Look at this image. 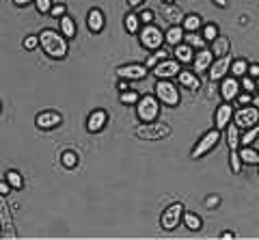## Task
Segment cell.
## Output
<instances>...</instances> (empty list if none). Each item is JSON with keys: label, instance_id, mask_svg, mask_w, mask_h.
Wrapping results in <instances>:
<instances>
[{"label": "cell", "instance_id": "1", "mask_svg": "<svg viewBox=\"0 0 259 240\" xmlns=\"http://www.w3.org/2000/svg\"><path fill=\"white\" fill-rule=\"evenodd\" d=\"M39 48L48 54L50 59L56 61H63L69 52V39L61 35V30H54V28H44L39 33Z\"/></svg>", "mask_w": 259, "mask_h": 240}, {"label": "cell", "instance_id": "2", "mask_svg": "<svg viewBox=\"0 0 259 240\" xmlns=\"http://www.w3.org/2000/svg\"><path fill=\"white\" fill-rule=\"evenodd\" d=\"M153 93H156V98L160 104H164L168 108H175L180 106V87L173 85L171 80H158L156 87H153Z\"/></svg>", "mask_w": 259, "mask_h": 240}, {"label": "cell", "instance_id": "3", "mask_svg": "<svg viewBox=\"0 0 259 240\" xmlns=\"http://www.w3.org/2000/svg\"><path fill=\"white\" fill-rule=\"evenodd\" d=\"M134 134L143 141H162L171 134V126L164 122H147V124H141L136 128Z\"/></svg>", "mask_w": 259, "mask_h": 240}, {"label": "cell", "instance_id": "4", "mask_svg": "<svg viewBox=\"0 0 259 240\" xmlns=\"http://www.w3.org/2000/svg\"><path fill=\"white\" fill-rule=\"evenodd\" d=\"M160 108H162V104L158 102L156 95H141V100L136 102V117H139L143 124L156 122L160 115Z\"/></svg>", "mask_w": 259, "mask_h": 240}, {"label": "cell", "instance_id": "5", "mask_svg": "<svg viewBox=\"0 0 259 240\" xmlns=\"http://www.w3.org/2000/svg\"><path fill=\"white\" fill-rule=\"evenodd\" d=\"M139 42H141V46L145 48V50H149V52H153V50H158V48H162V44H164V33L156 26V24H145V26H141V30H139Z\"/></svg>", "mask_w": 259, "mask_h": 240}, {"label": "cell", "instance_id": "6", "mask_svg": "<svg viewBox=\"0 0 259 240\" xmlns=\"http://www.w3.org/2000/svg\"><path fill=\"white\" fill-rule=\"evenodd\" d=\"M218 141H221V130H216V128H212V130H207L203 137H201L197 143H194V147L190 151V158L194 160H199V158H203L205 154H209L216 145H218Z\"/></svg>", "mask_w": 259, "mask_h": 240}, {"label": "cell", "instance_id": "7", "mask_svg": "<svg viewBox=\"0 0 259 240\" xmlns=\"http://www.w3.org/2000/svg\"><path fill=\"white\" fill-rule=\"evenodd\" d=\"M184 210H186V206L182 202H175L168 208H164V212H162V217H160V227L164 231H173L182 223Z\"/></svg>", "mask_w": 259, "mask_h": 240}, {"label": "cell", "instance_id": "8", "mask_svg": "<svg viewBox=\"0 0 259 240\" xmlns=\"http://www.w3.org/2000/svg\"><path fill=\"white\" fill-rule=\"evenodd\" d=\"M233 124L242 130H248V128H253L255 124H259V108H255L253 104H248V106H240L236 113H233Z\"/></svg>", "mask_w": 259, "mask_h": 240}, {"label": "cell", "instance_id": "9", "mask_svg": "<svg viewBox=\"0 0 259 240\" xmlns=\"http://www.w3.org/2000/svg\"><path fill=\"white\" fill-rule=\"evenodd\" d=\"M231 63H233L231 52H229V54H225V57H218V59H214V63H212V65H209V69H207L209 83H221V80H223L225 76H229Z\"/></svg>", "mask_w": 259, "mask_h": 240}, {"label": "cell", "instance_id": "10", "mask_svg": "<svg viewBox=\"0 0 259 240\" xmlns=\"http://www.w3.org/2000/svg\"><path fill=\"white\" fill-rule=\"evenodd\" d=\"M149 69L145 63H127V65H119L117 67V78L130 80V83H136V80L147 78Z\"/></svg>", "mask_w": 259, "mask_h": 240}, {"label": "cell", "instance_id": "11", "mask_svg": "<svg viewBox=\"0 0 259 240\" xmlns=\"http://www.w3.org/2000/svg\"><path fill=\"white\" fill-rule=\"evenodd\" d=\"M182 71V63L175 61V59H164L162 63H158L156 67L151 69V74L156 76L158 80H171L177 78V74Z\"/></svg>", "mask_w": 259, "mask_h": 240}, {"label": "cell", "instance_id": "12", "mask_svg": "<svg viewBox=\"0 0 259 240\" xmlns=\"http://www.w3.org/2000/svg\"><path fill=\"white\" fill-rule=\"evenodd\" d=\"M240 91H242V87H240V78H236V76H225L223 80H221V87H218V93H221V98L225 100V102H236V98L240 95Z\"/></svg>", "mask_w": 259, "mask_h": 240}, {"label": "cell", "instance_id": "13", "mask_svg": "<svg viewBox=\"0 0 259 240\" xmlns=\"http://www.w3.org/2000/svg\"><path fill=\"white\" fill-rule=\"evenodd\" d=\"M63 124V117L61 113H56V110H44V113H39L35 117V126L39 130H54V128H59Z\"/></svg>", "mask_w": 259, "mask_h": 240}, {"label": "cell", "instance_id": "14", "mask_svg": "<svg viewBox=\"0 0 259 240\" xmlns=\"http://www.w3.org/2000/svg\"><path fill=\"white\" fill-rule=\"evenodd\" d=\"M106 124H108V113L104 108H95L93 113L87 117V130L91 134L102 132L104 128H106Z\"/></svg>", "mask_w": 259, "mask_h": 240}, {"label": "cell", "instance_id": "15", "mask_svg": "<svg viewBox=\"0 0 259 240\" xmlns=\"http://www.w3.org/2000/svg\"><path fill=\"white\" fill-rule=\"evenodd\" d=\"M0 227H3V236H9V238L18 236L13 229V219L9 212V204L5 202V195H0Z\"/></svg>", "mask_w": 259, "mask_h": 240}, {"label": "cell", "instance_id": "16", "mask_svg": "<svg viewBox=\"0 0 259 240\" xmlns=\"http://www.w3.org/2000/svg\"><path fill=\"white\" fill-rule=\"evenodd\" d=\"M231 119H233V106H231V102H225L216 108V113H214V128L223 132L225 128L231 124Z\"/></svg>", "mask_w": 259, "mask_h": 240}, {"label": "cell", "instance_id": "17", "mask_svg": "<svg viewBox=\"0 0 259 240\" xmlns=\"http://www.w3.org/2000/svg\"><path fill=\"white\" fill-rule=\"evenodd\" d=\"M214 54H212V50L209 48H201V50H197L194 52V59H192V67L197 69V71H207L209 69V65L214 63Z\"/></svg>", "mask_w": 259, "mask_h": 240}, {"label": "cell", "instance_id": "18", "mask_svg": "<svg viewBox=\"0 0 259 240\" xmlns=\"http://www.w3.org/2000/svg\"><path fill=\"white\" fill-rule=\"evenodd\" d=\"M104 26H106V18H104V11L102 9H89L87 13V28L91 30L93 35L102 33Z\"/></svg>", "mask_w": 259, "mask_h": 240}, {"label": "cell", "instance_id": "19", "mask_svg": "<svg viewBox=\"0 0 259 240\" xmlns=\"http://www.w3.org/2000/svg\"><path fill=\"white\" fill-rule=\"evenodd\" d=\"M177 80H180V85H182V87H186V89H190V91L201 89V80H199V76L194 74V71H190V69H182L180 74H177Z\"/></svg>", "mask_w": 259, "mask_h": 240}, {"label": "cell", "instance_id": "20", "mask_svg": "<svg viewBox=\"0 0 259 240\" xmlns=\"http://www.w3.org/2000/svg\"><path fill=\"white\" fill-rule=\"evenodd\" d=\"M182 28L186 30V33H199V30L203 28V18H201L199 13H188V15H184Z\"/></svg>", "mask_w": 259, "mask_h": 240}, {"label": "cell", "instance_id": "21", "mask_svg": "<svg viewBox=\"0 0 259 240\" xmlns=\"http://www.w3.org/2000/svg\"><path fill=\"white\" fill-rule=\"evenodd\" d=\"M209 44H212L209 50H212V54H214L216 59L218 57H225V54L231 52V42H229V37H225V35H218L214 42H209Z\"/></svg>", "mask_w": 259, "mask_h": 240}, {"label": "cell", "instance_id": "22", "mask_svg": "<svg viewBox=\"0 0 259 240\" xmlns=\"http://www.w3.org/2000/svg\"><path fill=\"white\" fill-rule=\"evenodd\" d=\"M184 35H186V30L182 28V24H175V26H168V30L164 33V44L168 46H180L184 42Z\"/></svg>", "mask_w": 259, "mask_h": 240}, {"label": "cell", "instance_id": "23", "mask_svg": "<svg viewBox=\"0 0 259 240\" xmlns=\"http://www.w3.org/2000/svg\"><path fill=\"white\" fill-rule=\"evenodd\" d=\"M225 132H227V147H229V151L240 149V128L231 122L225 128Z\"/></svg>", "mask_w": 259, "mask_h": 240}, {"label": "cell", "instance_id": "24", "mask_svg": "<svg viewBox=\"0 0 259 240\" xmlns=\"http://www.w3.org/2000/svg\"><path fill=\"white\" fill-rule=\"evenodd\" d=\"M242 165H259V151L253 149V145H242L238 149Z\"/></svg>", "mask_w": 259, "mask_h": 240}, {"label": "cell", "instance_id": "25", "mask_svg": "<svg viewBox=\"0 0 259 240\" xmlns=\"http://www.w3.org/2000/svg\"><path fill=\"white\" fill-rule=\"evenodd\" d=\"M162 13H164L166 22H171V26H175V24H182V20H184L182 9H177L175 5H162Z\"/></svg>", "mask_w": 259, "mask_h": 240}, {"label": "cell", "instance_id": "26", "mask_svg": "<svg viewBox=\"0 0 259 240\" xmlns=\"http://www.w3.org/2000/svg\"><path fill=\"white\" fill-rule=\"evenodd\" d=\"M59 30H61V35L67 37V39L76 37V22H74V18H71V15H63V18L59 20Z\"/></svg>", "mask_w": 259, "mask_h": 240}, {"label": "cell", "instance_id": "27", "mask_svg": "<svg viewBox=\"0 0 259 240\" xmlns=\"http://www.w3.org/2000/svg\"><path fill=\"white\" fill-rule=\"evenodd\" d=\"M173 54H175V61H180V63H192V59H194V50L184 42L180 46H175Z\"/></svg>", "mask_w": 259, "mask_h": 240}, {"label": "cell", "instance_id": "28", "mask_svg": "<svg viewBox=\"0 0 259 240\" xmlns=\"http://www.w3.org/2000/svg\"><path fill=\"white\" fill-rule=\"evenodd\" d=\"M123 26H125V30L130 35H139V30H141V18H139V13H132L130 11L125 18H123Z\"/></svg>", "mask_w": 259, "mask_h": 240}, {"label": "cell", "instance_id": "29", "mask_svg": "<svg viewBox=\"0 0 259 240\" xmlns=\"http://www.w3.org/2000/svg\"><path fill=\"white\" fill-rule=\"evenodd\" d=\"M168 54H171V52H168L166 48H158V50H153V52L149 54V57H147V61H145V65H147V69L151 71L153 67L158 65V63H162L164 59H168Z\"/></svg>", "mask_w": 259, "mask_h": 240}, {"label": "cell", "instance_id": "30", "mask_svg": "<svg viewBox=\"0 0 259 240\" xmlns=\"http://www.w3.org/2000/svg\"><path fill=\"white\" fill-rule=\"evenodd\" d=\"M184 225L188 227L190 231H201V227H203V221H201L199 214H194V212H186L184 210Z\"/></svg>", "mask_w": 259, "mask_h": 240}, {"label": "cell", "instance_id": "31", "mask_svg": "<svg viewBox=\"0 0 259 240\" xmlns=\"http://www.w3.org/2000/svg\"><path fill=\"white\" fill-rule=\"evenodd\" d=\"M184 44H188L192 50H201V48H205V39H203V35H197V33H186L184 35Z\"/></svg>", "mask_w": 259, "mask_h": 240}, {"label": "cell", "instance_id": "32", "mask_svg": "<svg viewBox=\"0 0 259 240\" xmlns=\"http://www.w3.org/2000/svg\"><path fill=\"white\" fill-rule=\"evenodd\" d=\"M5 180L9 182V186L13 188V190H22V186H24V178H22V173L20 171H15V169H9L5 173Z\"/></svg>", "mask_w": 259, "mask_h": 240}, {"label": "cell", "instance_id": "33", "mask_svg": "<svg viewBox=\"0 0 259 240\" xmlns=\"http://www.w3.org/2000/svg\"><path fill=\"white\" fill-rule=\"evenodd\" d=\"M78 163H80V156L76 154V151L67 149V151L61 154V165L65 167V169H74V167H78Z\"/></svg>", "mask_w": 259, "mask_h": 240}, {"label": "cell", "instance_id": "34", "mask_svg": "<svg viewBox=\"0 0 259 240\" xmlns=\"http://www.w3.org/2000/svg\"><path fill=\"white\" fill-rule=\"evenodd\" d=\"M246 71H248V61L246 59H236L231 63V69H229L231 76L242 78V76H246Z\"/></svg>", "mask_w": 259, "mask_h": 240}, {"label": "cell", "instance_id": "35", "mask_svg": "<svg viewBox=\"0 0 259 240\" xmlns=\"http://www.w3.org/2000/svg\"><path fill=\"white\" fill-rule=\"evenodd\" d=\"M141 100V95L136 93L134 89H127V91H121L119 93V102L123 104V106H136V102Z\"/></svg>", "mask_w": 259, "mask_h": 240}, {"label": "cell", "instance_id": "36", "mask_svg": "<svg viewBox=\"0 0 259 240\" xmlns=\"http://www.w3.org/2000/svg\"><path fill=\"white\" fill-rule=\"evenodd\" d=\"M257 137H259V124H255L253 128H248V130L242 134L240 137V147L242 145H253V143L257 141Z\"/></svg>", "mask_w": 259, "mask_h": 240}, {"label": "cell", "instance_id": "37", "mask_svg": "<svg viewBox=\"0 0 259 240\" xmlns=\"http://www.w3.org/2000/svg\"><path fill=\"white\" fill-rule=\"evenodd\" d=\"M201 35H203L205 42H214V39L221 35V33H218L216 24H203V28H201Z\"/></svg>", "mask_w": 259, "mask_h": 240}, {"label": "cell", "instance_id": "38", "mask_svg": "<svg viewBox=\"0 0 259 240\" xmlns=\"http://www.w3.org/2000/svg\"><path fill=\"white\" fill-rule=\"evenodd\" d=\"M50 15H52V18H56V20H61L63 15H67V7H65V3H63V0H56V3L52 5Z\"/></svg>", "mask_w": 259, "mask_h": 240}, {"label": "cell", "instance_id": "39", "mask_svg": "<svg viewBox=\"0 0 259 240\" xmlns=\"http://www.w3.org/2000/svg\"><path fill=\"white\" fill-rule=\"evenodd\" d=\"M229 165H231V171H233V173H240V171H242V160H240L238 149L229 151Z\"/></svg>", "mask_w": 259, "mask_h": 240}, {"label": "cell", "instance_id": "40", "mask_svg": "<svg viewBox=\"0 0 259 240\" xmlns=\"http://www.w3.org/2000/svg\"><path fill=\"white\" fill-rule=\"evenodd\" d=\"M240 87H242V91H246V93H257L255 78H250V76H242L240 78Z\"/></svg>", "mask_w": 259, "mask_h": 240}, {"label": "cell", "instance_id": "41", "mask_svg": "<svg viewBox=\"0 0 259 240\" xmlns=\"http://www.w3.org/2000/svg\"><path fill=\"white\" fill-rule=\"evenodd\" d=\"M35 9L39 11V13H50V9H52V5H54V0H35Z\"/></svg>", "mask_w": 259, "mask_h": 240}, {"label": "cell", "instance_id": "42", "mask_svg": "<svg viewBox=\"0 0 259 240\" xmlns=\"http://www.w3.org/2000/svg\"><path fill=\"white\" fill-rule=\"evenodd\" d=\"M22 46L26 48V50H37L39 48V35H26L24 37V42H22Z\"/></svg>", "mask_w": 259, "mask_h": 240}, {"label": "cell", "instance_id": "43", "mask_svg": "<svg viewBox=\"0 0 259 240\" xmlns=\"http://www.w3.org/2000/svg\"><path fill=\"white\" fill-rule=\"evenodd\" d=\"M139 18H141V24L145 26V24H153V20H156V13H153L151 9H143L139 13Z\"/></svg>", "mask_w": 259, "mask_h": 240}, {"label": "cell", "instance_id": "44", "mask_svg": "<svg viewBox=\"0 0 259 240\" xmlns=\"http://www.w3.org/2000/svg\"><path fill=\"white\" fill-rule=\"evenodd\" d=\"M250 100H253V93H242L240 91V95H238V98H236V102H238V106H248V104H250Z\"/></svg>", "mask_w": 259, "mask_h": 240}, {"label": "cell", "instance_id": "45", "mask_svg": "<svg viewBox=\"0 0 259 240\" xmlns=\"http://www.w3.org/2000/svg\"><path fill=\"white\" fill-rule=\"evenodd\" d=\"M205 206L209 208V210H216V208L221 206V197H218V195H209V197L205 199Z\"/></svg>", "mask_w": 259, "mask_h": 240}, {"label": "cell", "instance_id": "46", "mask_svg": "<svg viewBox=\"0 0 259 240\" xmlns=\"http://www.w3.org/2000/svg\"><path fill=\"white\" fill-rule=\"evenodd\" d=\"M246 76H250V78H259V65H257V63H250V65H248V71H246Z\"/></svg>", "mask_w": 259, "mask_h": 240}, {"label": "cell", "instance_id": "47", "mask_svg": "<svg viewBox=\"0 0 259 240\" xmlns=\"http://www.w3.org/2000/svg\"><path fill=\"white\" fill-rule=\"evenodd\" d=\"M11 190H13V188L9 186V182H7V180H0V195H5V197H7V195L11 193Z\"/></svg>", "mask_w": 259, "mask_h": 240}, {"label": "cell", "instance_id": "48", "mask_svg": "<svg viewBox=\"0 0 259 240\" xmlns=\"http://www.w3.org/2000/svg\"><path fill=\"white\" fill-rule=\"evenodd\" d=\"M117 89H119V93H121V91H127V89H130V80L119 78V80H117Z\"/></svg>", "mask_w": 259, "mask_h": 240}, {"label": "cell", "instance_id": "49", "mask_svg": "<svg viewBox=\"0 0 259 240\" xmlns=\"http://www.w3.org/2000/svg\"><path fill=\"white\" fill-rule=\"evenodd\" d=\"M35 0H13V5L15 7H28V5H32Z\"/></svg>", "mask_w": 259, "mask_h": 240}, {"label": "cell", "instance_id": "50", "mask_svg": "<svg viewBox=\"0 0 259 240\" xmlns=\"http://www.w3.org/2000/svg\"><path fill=\"white\" fill-rule=\"evenodd\" d=\"M145 3V0H127V7L130 9H136V7H141Z\"/></svg>", "mask_w": 259, "mask_h": 240}, {"label": "cell", "instance_id": "51", "mask_svg": "<svg viewBox=\"0 0 259 240\" xmlns=\"http://www.w3.org/2000/svg\"><path fill=\"white\" fill-rule=\"evenodd\" d=\"M250 104H253L255 108H259V93H253V100H250Z\"/></svg>", "mask_w": 259, "mask_h": 240}, {"label": "cell", "instance_id": "52", "mask_svg": "<svg viewBox=\"0 0 259 240\" xmlns=\"http://www.w3.org/2000/svg\"><path fill=\"white\" fill-rule=\"evenodd\" d=\"M221 238H236V234H233V231H223V234H221Z\"/></svg>", "mask_w": 259, "mask_h": 240}, {"label": "cell", "instance_id": "53", "mask_svg": "<svg viewBox=\"0 0 259 240\" xmlns=\"http://www.w3.org/2000/svg\"><path fill=\"white\" fill-rule=\"evenodd\" d=\"M214 5H218L221 9H225V7H227V0H214Z\"/></svg>", "mask_w": 259, "mask_h": 240}, {"label": "cell", "instance_id": "54", "mask_svg": "<svg viewBox=\"0 0 259 240\" xmlns=\"http://www.w3.org/2000/svg\"><path fill=\"white\" fill-rule=\"evenodd\" d=\"M162 5H175V0H162Z\"/></svg>", "mask_w": 259, "mask_h": 240}, {"label": "cell", "instance_id": "55", "mask_svg": "<svg viewBox=\"0 0 259 240\" xmlns=\"http://www.w3.org/2000/svg\"><path fill=\"white\" fill-rule=\"evenodd\" d=\"M255 89H257V93H259V78H255Z\"/></svg>", "mask_w": 259, "mask_h": 240}, {"label": "cell", "instance_id": "56", "mask_svg": "<svg viewBox=\"0 0 259 240\" xmlns=\"http://www.w3.org/2000/svg\"><path fill=\"white\" fill-rule=\"evenodd\" d=\"M0 238H3V227H0Z\"/></svg>", "mask_w": 259, "mask_h": 240}, {"label": "cell", "instance_id": "57", "mask_svg": "<svg viewBox=\"0 0 259 240\" xmlns=\"http://www.w3.org/2000/svg\"><path fill=\"white\" fill-rule=\"evenodd\" d=\"M0 110H3V104H0Z\"/></svg>", "mask_w": 259, "mask_h": 240}, {"label": "cell", "instance_id": "58", "mask_svg": "<svg viewBox=\"0 0 259 240\" xmlns=\"http://www.w3.org/2000/svg\"><path fill=\"white\" fill-rule=\"evenodd\" d=\"M257 167H259V165H257Z\"/></svg>", "mask_w": 259, "mask_h": 240}]
</instances>
